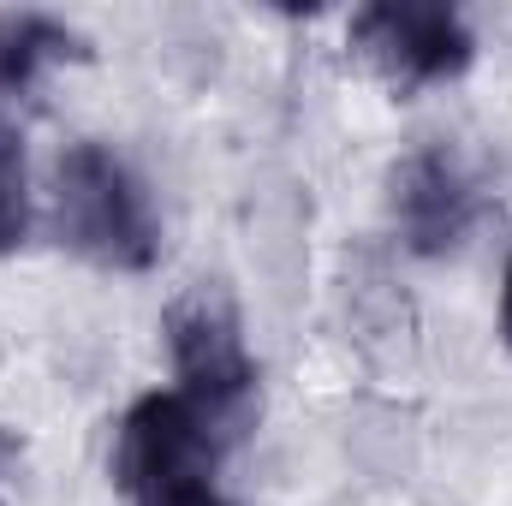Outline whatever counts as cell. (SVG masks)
Returning a JSON list of instances; mask_svg holds the SVG:
<instances>
[{
  "instance_id": "1",
  "label": "cell",
  "mask_w": 512,
  "mask_h": 506,
  "mask_svg": "<svg viewBox=\"0 0 512 506\" xmlns=\"http://www.w3.org/2000/svg\"><path fill=\"white\" fill-rule=\"evenodd\" d=\"M60 239L84 262L114 268V274H143L161 256V227L149 209V191L137 185L126 161L108 143H72L60 155Z\"/></svg>"
},
{
  "instance_id": "2",
  "label": "cell",
  "mask_w": 512,
  "mask_h": 506,
  "mask_svg": "<svg viewBox=\"0 0 512 506\" xmlns=\"http://www.w3.org/2000/svg\"><path fill=\"white\" fill-rule=\"evenodd\" d=\"M221 429L173 387L143 393L114 429V483L131 506H179L215 495Z\"/></svg>"
},
{
  "instance_id": "3",
  "label": "cell",
  "mask_w": 512,
  "mask_h": 506,
  "mask_svg": "<svg viewBox=\"0 0 512 506\" xmlns=\"http://www.w3.org/2000/svg\"><path fill=\"white\" fill-rule=\"evenodd\" d=\"M167 352H173L179 393L221 435H233L251 417L256 358H251V346H245V328H239V310H233L227 292H215V286L185 292L167 310Z\"/></svg>"
},
{
  "instance_id": "4",
  "label": "cell",
  "mask_w": 512,
  "mask_h": 506,
  "mask_svg": "<svg viewBox=\"0 0 512 506\" xmlns=\"http://www.w3.org/2000/svg\"><path fill=\"white\" fill-rule=\"evenodd\" d=\"M352 48L382 72L393 90L453 84L477 60V36L453 6L429 0H376L352 18Z\"/></svg>"
},
{
  "instance_id": "5",
  "label": "cell",
  "mask_w": 512,
  "mask_h": 506,
  "mask_svg": "<svg viewBox=\"0 0 512 506\" xmlns=\"http://www.w3.org/2000/svg\"><path fill=\"white\" fill-rule=\"evenodd\" d=\"M393 221H399V239L417 256H447L477 233L483 191H477L471 167L447 143H435V149H417L393 167Z\"/></svg>"
},
{
  "instance_id": "6",
  "label": "cell",
  "mask_w": 512,
  "mask_h": 506,
  "mask_svg": "<svg viewBox=\"0 0 512 506\" xmlns=\"http://www.w3.org/2000/svg\"><path fill=\"white\" fill-rule=\"evenodd\" d=\"M84 36L66 30L60 18H42V12H12L0 18V96H24L48 66H66V60H84Z\"/></svg>"
},
{
  "instance_id": "7",
  "label": "cell",
  "mask_w": 512,
  "mask_h": 506,
  "mask_svg": "<svg viewBox=\"0 0 512 506\" xmlns=\"http://www.w3.org/2000/svg\"><path fill=\"white\" fill-rule=\"evenodd\" d=\"M30 239V173H24V143L0 120V256H12Z\"/></svg>"
},
{
  "instance_id": "8",
  "label": "cell",
  "mask_w": 512,
  "mask_h": 506,
  "mask_svg": "<svg viewBox=\"0 0 512 506\" xmlns=\"http://www.w3.org/2000/svg\"><path fill=\"white\" fill-rule=\"evenodd\" d=\"M501 334L512 346V262H507V286H501Z\"/></svg>"
},
{
  "instance_id": "9",
  "label": "cell",
  "mask_w": 512,
  "mask_h": 506,
  "mask_svg": "<svg viewBox=\"0 0 512 506\" xmlns=\"http://www.w3.org/2000/svg\"><path fill=\"white\" fill-rule=\"evenodd\" d=\"M179 506H233V501H221V489H215V495H197V501H179Z\"/></svg>"
}]
</instances>
